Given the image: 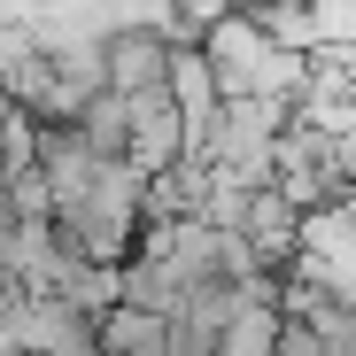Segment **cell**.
Instances as JSON below:
<instances>
[{
    "label": "cell",
    "instance_id": "6da1fadb",
    "mask_svg": "<svg viewBox=\"0 0 356 356\" xmlns=\"http://www.w3.org/2000/svg\"><path fill=\"white\" fill-rule=\"evenodd\" d=\"M47 232H54V248H70L78 264L124 271V256H132V241H140V178H132L124 163H93L86 186L54 194Z\"/></svg>",
    "mask_w": 356,
    "mask_h": 356
},
{
    "label": "cell",
    "instance_id": "7a4b0ae2",
    "mask_svg": "<svg viewBox=\"0 0 356 356\" xmlns=\"http://www.w3.org/2000/svg\"><path fill=\"white\" fill-rule=\"evenodd\" d=\"M286 279H302L310 294L356 310V186H348V202H333V209H302Z\"/></svg>",
    "mask_w": 356,
    "mask_h": 356
},
{
    "label": "cell",
    "instance_id": "3957f363",
    "mask_svg": "<svg viewBox=\"0 0 356 356\" xmlns=\"http://www.w3.org/2000/svg\"><path fill=\"white\" fill-rule=\"evenodd\" d=\"M163 78H170V39L163 31L132 24V31H108L101 39V93L132 101V93H163Z\"/></svg>",
    "mask_w": 356,
    "mask_h": 356
},
{
    "label": "cell",
    "instance_id": "277c9868",
    "mask_svg": "<svg viewBox=\"0 0 356 356\" xmlns=\"http://www.w3.org/2000/svg\"><path fill=\"white\" fill-rule=\"evenodd\" d=\"M294 225H302V217H294L271 186H256V194H248V209H241V232H232V241L248 248V264H256V271H271V279H279V271L294 264Z\"/></svg>",
    "mask_w": 356,
    "mask_h": 356
},
{
    "label": "cell",
    "instance_id": "5b68a950",
    "mask_svg": "<svg viewBox=\"0 0 356 356\" xmlns=\"http://www.w3.org/2000/svg\"><path fill=\"white\" fill-rule=\"evenodd\" d=\"M93 356H170V318L116 302L108 318H93Z\"/></svg>",
    "mask_w": 356,
    "mask_h": 356
},
{
    "label": "cell",
    "instance_id": "8992f818",
    "mask_svg": "<svg viewBox=\"0 0 356 356\" xmlns=\"http://www.w3.org/2000/svg\"><path fill=\"white\" fill-rule=\"evenodd\" d=\"M271 333H279V310H271V302H248L241 318L217 333L209 356H271Z\"/></svg>",
    "mask_w": 356,
    "mask_h": 356
},
{
    "label": "cell",
    "instance_id": "52a82bcc",
    "mask_svg": "<svg viewBox=\"0 0 356 356\" xmlns=\"http://www.w3.org/2000/svg\"><path fill=\"white\" fill-rule=\"evenodd\" d=\"M271 356H333V341H325V333H310L302 318H279V333H271Z\"/></svg>",
    "mask_w": 356,
    "mask_h": 356
},
{
    "label": "cell",
    "instance_id": "ba28073f",
    "mask_svg": "<svg viewBox=\"0 0 356 356\" xmlns=\"http://www.w3.org/2000/svg\"><path fill=\"white\" fill-rule=\"evenodd\" d=\"M333 356H356V310H348V325H341V348Z\"/></svg>",
    "mask_w": 356,
    "mask_h": 356
},
{
    "label": "cell",
    "instance_id": "9c48e42d",
    "mask_svg": "<svg viewBox=\"0 0 356 356\" xmlns=\"http://www.w3.org/2000/svg\"><path fill=\"white\" fill-rule=\"evenodd\" d=\"M170 356H202V348H178V341H170Z\"/></svg>",
    "mask_w": 356,
    "mask_h": 356
},
{
    "label": "cell",
    "instance_id": "30bf717a",
    "mask_svg": "<svg viewBox=\"0 0 356 356\" xmlns=\"http://www.w3.org/2000/svg\"><path fill=\"white\" fill-rule=\"evenodd\" d=\"M8 356H24V348H8Z\"/></svg>",
    "mask_w": 356,
    "mask_h": 356
}]
</instances>
